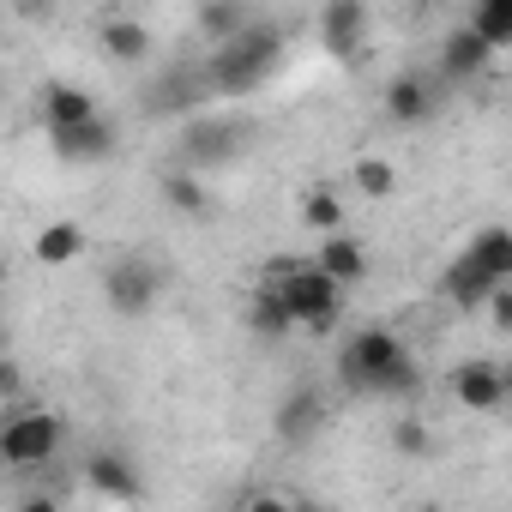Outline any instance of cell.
Masks as SVG:
<instances>
[{"label": "cell", "instance_id": "6da1fadb", "mask_svg": "<svg viewBox=\"0 0 512 512\" xmlns=\"http://www.w3.org/2000/svg\"><path fill=\"white\" fill-rule=\"evenodd\" d=\"M338 380H344L350 392H380V398H416V392H422L416 356H410L404 338L386 332V326H362V332L344 338V350H338Z\"/></svg>", "mask_w": 512, "mask_h": 512}, {"label": "cell", "instance_id": "7a4b0ae2", "mask_svg": "<svg viewBox=\"0 0 512 512\" xmlns=\"http://www.w3.org/2000/svg\"><path fill=\"white\" fill-rule=\"evenodd\" d=\"M278 61H284V31H278L272 19H260L241 43L211 49V61H205V91H217V97H247V91H260V85L278 73Z\"/></svg>", "mask_w": 512, "mask_h": 512}, {"label": "cell", "instance_id": "3957f363", "mask_svg": "<svg viewBox=\"0 0 512 512\" xmlns=\"http://www.w3.org/2000/svg\"><path fill=\"white\" fill-rule=\"evenodd\" d=\"M266 284H278V296H284V308L296 314L302 332H314V338L338 332V320H344V290H338L314 260H272V278H266Z\"/></svg>", "mask_w": 512, "mask_h": 512}, {"label": "cell", "instance_id": "277c9868", "mask_svg": "<svg viewBox=\"0 0 512 512\" xmlns=\"http://www.w3.org/2000/svg\"><path fill=\"white\" fill-rule=\"evenodd\" d=\"M67 440V422L55 410H19L0 422V458H7V470H37L61 452Z\"/></svg>", "mask_w": 512, "mask_h": 512}, {"label": "cell", "instance_id": "5b68a950", "mask_svg": "<svg viewBox=\"0 0 512 512\" xmlns=\"http://www.w3.org/2000/svg\"><path fill=\"white\" fill-rule=\"evenodd\" d=\"M157 266L151 260H139V253H127V260H115L109 272H103V302L115 308V314H127V320H139L151 302H157Z\"/></svg>", "mask_w": 512, "mask_h": 512}, {"label": "cell", "instance_id": "8992f818", "mask_svg": "<svg viewBox=\"0 0 512 512\" xmlns=\"http://www.w3.org/2000/svg\"><path fill=\"white\" fill-rule=\"evenodd\" d=\"M37 115H43V127H49V139H55V133H79V127H91V121H103V109H97V97H91L85 85H73V79H49V85L37 91Z\"/></svg>", "mask_w": 512, "mask_h": 512}, {"label": "cell", "instance_id": "52a82bcc", "mask_svg": "<svg viewBox=\"0 0 512 512\" xmlns=\"http://www.w3.org/2000/svg\"><path fill=\"white\" fill-rule=\"evenodd\" d=\"M446 386H452V398H458L464 410H476V416H494L500 404H512V398H506V362H488V356L458 362Z\"/></svg>", "mask_w": 512, "mask_h": 512}, {"label": "cell", "instance_id": "ba28073f", "mask_svg": "<svg viewBox=\"0 0 512 512\" xmlns=\"http://www.w3.org/2000/svg\"><path fill=\"white\" fill-rule=\"evenodd\" d=\"M85 482H91L103 500H139V494H145L139 464H133L127 452H115V446H97V452L85 458Z\"/></svg>", "mask_w": 512, "mask_h": 512}, {"label": "cell", "instance_id": "9c48e42d", "mask_svg": "<svg viewBox=\"0 0 512 512\" xmlns=\"http://www.w3.org/2000/svg\"><path fill=\"white\" fill-rule=\"evenodd\" d=\"M494 290H500V284H494V278H488V272H482V266L470 260V253H458V260H452V266L440 272V296H446V302H452L458 314H488Z\"/></svg>", "mask_w": 512, "mask_h": 512}, {"label": "cell", "instance_id": "30bf717a", "mask_svg": "<svg viewBox=\"0 0 512 512\" xmlns=\"http://www.w3.org/2000/svg\"><path fill=\"white\" fill-rule=\"evenodd\" d=\"M434 109H440V91H434L428 73H398V79L386 85V121L422 127V121H434Z\"/></svg>", "mask_w": 512, "mask_h": 512}, {"label": "cell", "instance_id": "8fae6325", "mask_svg": "<svg viewBox=\"0 0 512 512\" xmlns=\"http://www.w3.org/2000/svg\"><path fill=\"white\" fill-rule=\"evenodd\" d=\"M368 25H374V13L362 7V0H332V7L320 13V43H326L332 55H362Z\"/></svg>", "mask_w": 512, "mask_h": 512}, {"label": "cell", "instance_id": "7c38bea8", "mask_svg": "<svg viewBox=\"0 0 512 512\" xmlns=\"http://www.w3.org/2000/svg\"><path fill=\"white\" fill-rule=\"evenodd\" d=\"M97 49L115 61V67H139L157 43H151V25L145 19H127V13H109L103 25H97Z\"/></svg>", "mask_w": 512, "mask_h": 512}, {"label": "cell", "instance_id": "4fadbf2b", "mask_svg": "<svg viewBox=\"0 0 512 512\" xmlns=\"http://www.w3.org/2000/svg\"><path fill=\"white\" fill-rule=\"evenodd\" d=\"M253 25H260V13H253V7H241V0H211V7H199V13H193V31H199L211 49H229V43H241Z\"/></svg>", "mask_w": 512, "mask_h": 512}, {"label": "cell", "instance_id": "5bb4252c", "mask_svg": "<svg viewBox=\"0 0 512 512\" xmlns=\"http://www.w3.org/2000/svg\"><path fill=\"white\" fill-rule=\"evenodd\" d=\"M314 266L338 284V290H356L362 278H368V253H362V241L344 229V235H326L320 241V253H314Z\"/></svg>", "mask_w": 512, "mask_h": 512}, {"label": "cell", "instance_id": "9a60e30c", "mask_svg": "<svg viewBox=\"0 0 512 512\" xmlns=\"http://www.w3.org/2000/svg\"><path fill=\"white\" fill-rule=\"evenodd\" d=\"M241 320H247V332H253V338H266V344L296 332V314L284 308L278 284H253V290H247V308H241Z\"/></svg>", "mask_w": 512, "mask_h": 512}, {"label": "cell", "instance_id": "2e32d148", "mask_svg": "<svg viewBox=\"0 0 512 512\" xmlns=\"http://www.w3.org/2000/svg\"><path fill=\"white\" fill-rule=\"evenodd\" d=\"M488 61H494V49H488L470 25H458V31L440 43V73H446V79H458V85H464V79H482V73H488Z\"/></svg>", "mask_w": 512, "mask_h": 512}, {"label": "cell", "instance_id": "e0dca14e", "mask_svg": "<svg viewBox=\"0 0 512 512\" xmlns=\"http://www.w3.org/2000/svg\"><path fill=\"white\" fill-rule=\"evenodd\" d=\"M49 145H55V157H61V163H103V157H115L121 133H115V121L103 115V121L79 127V133H55Z\"/></svg>", "mask_w": 512, "mask_h": 512}, {"label": "cell", "instance_id": "ac0fdd59", "mask_svg": "<svg viewBox=\"0 0 512 512\" xmlns=\"http://www.w3.org/2000/svg\"><path fill=\"white\" fill-rule=\"evenodd\" d=\"M464 253H470V260H476V266H482L494 284H512V229H506V223H488V229H476Z\"/></svg>", "mask_w": 512, "mask_h": 512}, {"label": "cell", "instance_id": "d6986e66", "mask_svg": "<svg viewBox=\"0 0 512 512\" xmlns=\"http://www.w3.org/2000/svg\"><path fill=\"white\" fill-rule=\"evenodd\" d=\"M31 253H37L43 266H73L79 253H85V229H79L73 217H55V223H43V229H37Z\"/></svg>", "mask_w": 512, "mask_h": 512}, {"label": "cell", "instance_id": "ffe728a7", "mask_svg": "<svg viewBox=\"0 0 512 512\" xmlns=\"http://www.w3.org/2000/svg\"><path fill=\"white\" fill-rule=\"evenodd\" d=\"M302 229H314L320 241L344 235V199H338V187H308L302 193Z\"/></svg>", "mask_w": 512, "mask_h": 512}, {"label": "cell", "instance_id": "44dd1931", "mask_svg": "<svg viewBox=\"0 0 512 512\" xmlns=\"http://www.w3.org/2000/svg\"><path fill=\"white\" fill-rule=\"evenodd\" d=\"M464 25H470L494 55H506V49H512V0H482V7H476Z\"/></svg>", "mask_w": 512, "mask_h": 512}, {"label": "cell", "instance_id": "7402d4cb", "mask_svg": "<svg viewBox=\"0 0 512 512\" xmlns=\"http://www.w3.org/2000/svg\"><path fill=\"white\" fill-rule=\"evenodd\" d=\"M320 410H326V404H320V392H314V386L290 392V404L278 410V434H284V440H308V434L320 428Z\"/></svg>", "mask_w": 512, "mask_h": 512}, {"label": "cell", "instance_id": "603a6c76", "mask_svg": "<svg viewBox=\"0 0 512 512\" xmlns=\"http://www.w3.org/2000/svg\"><path fill=\"white\" fill-rule=\"evenodd\" d=\"M350 187H356L362 199H392V193H398V169H392L386 157H356Z\"/></svg>", "mask_w": 512, "mask_h": 512}, {"label": "cell", "instance_id": "cb8c5ba5", "mask_svg": "<svg viewBox=\"0 0 512 512\" xmlns=\"http://www.w3.org/2000/svg\"><path fill=\"white\" fill-rule=\"evenodd\" d=\"M163 199L175 205V211H205V187H199V175H187V169H175V175H163Z\"/></svg>", "mask_w": 512, "mask_h": 512}, {"label": "cell", "instance_id": "d4e9b609", "mask_svg": "<svg viewBox=\"0 0 512 512\" xmlns=\"http://www.w3.org/2000/svg\"><path fill=\"white\" fill-rule=\"evenodd\" d=\"M392 452H398V458H428V452H434V434H428L416 416H404V422L392 428Z\"/></svg>", "mask_w": 512, "mask_h": 512}, {"label": "cell", "instance_id": "484cf974", "mask_svg": "<svg viewBox=\"0 0 512 512\" xmlns=\"http://www.w3.org/2000/svg\"><path fill=\"white\" fill-rule=\"evenodd\" d=\"M488 326L512 338V284H500V290H494V302H488Z\"/></svg>", "mask_w": 512, "mask_h": 512}, {"label": "cell", "instance_id": "4316f807", "mask_svg": "<svg viewBox=\"0 0 512 512\" xmlns=\"http://www.w3.org/2000/svg\"><path fill=\"white\" fill-rule=\"evenodd\" d=\"M241 512H296V500H284V494L260 488V494H247V500H241Z\"/></svg>", "mask_w": 512, "mask_h": 512}, {"label": "cell", "instance_id": "83f0119b", "mask_svg": "<svg viewBox=\"0 0 512 512\" xmlns=\"http://www.w3.org/2000/svg\"><path fill=\"white\" fill-rule=\"evenodd\" d=\"M0 392H7V398H19V392H25V368H19V356L0 362Z\"/></svg>", "mask_w": 512, "mask_h": 512}, {"label": "cell", "instance_id": "f1b7e54d", "mask_svg": "<svg viewBox=\"0 0 512 512\" xmlns=\"http://www.w3.org/2000/svg\"><path fill=\"white\" fill-rule=\"evenodd\" d=\"M13 512H67V506H61L55 494H25V500H19Z\"/></svg>", "mask_w": 512, "mask_h": 512}, {"label": "cell", "instance_id": "f546056e", "mask_svg": "<svg viewBox=\"0 0 512 512\" xmlns=\"http://www.w3.org/2000/svg\"><path fill=\"white\" fill-rule=\"evenodd\" d=\"M506 398H512V362H506Z\"/></svg>", "mask_w": 512, "mask_h": 512}, {"label": "cell", "instance_id": "4dcf8cb0", "mask_svg": "<svg viewBox=\"0 0 512 512\" xmlns=\"http://www.w3.org/2000/svg\"><path fill=\"white\" fill-rule=\"evenodd\" d=\"M506 73H512V49H506Z\"/></svg>", "mask_w": 512, "mask_h": 512}, {"label": "cell", "instance_id": "1f68e13d", "mask_svg": "<svg viewBox=\"0 0 512 512\" xmlns=\"http://www.w3.org/2000/svg\"><path fill=\"white\" fill-rule=\"evenodd\" d=\"M296 512H320V506H296Z\"/></svg>", "mask_w": 512, "mask_h": 512}]
</instances>
